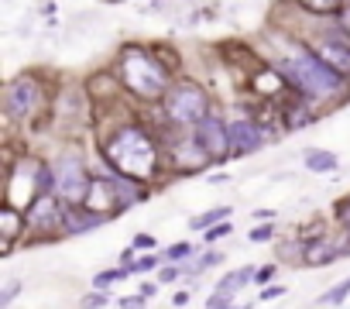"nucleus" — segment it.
I'll list each match as a JSON object with an SVG mask.
<instances>
[{"label": "nucleus", "mask_w": 350, "mask_h": 309, "mask_svg": "<svg viewBox=\"0 0 350 309\" xmlns=\"http://www.w3.org/2000/svg\"><path fill=\"white\" fill-rule=\"evenodd\" d=\"M347 295H350V278H343V282H340V285H333L326 295H319V302H323V306H340Z\"/></svg>", "instance_id": "16"}, {"label": "nucleus", "mask_w": 350, "mask_h": 309, "mask_svg": "<svg viewBox=\"0 0 350 309\" xmlns=\"http://www.w3.org/2000/svg\"><path fill=\"white\" fill-rule=\"evenodd\" d=\"M230 234V224H220V227H213V230H206V241L213 244V241H220V237H227Z\"/></svg>", "instance_id": "23"}, {"label": "nucleus", "mask_w": 350, "mask_h": 309, "mask_svg": "<svg viewBox=\"0 0 350 309\" xmlns=\"http://www.w3.org/2000/svg\"><path fill=\"white\" fill-rule=\"evenodd\" d=\"M261 148V131L251 120H237L230 124V159H244Z\"/></svg>", "instance_id": "8"}, {"label": "nucleus", "mask_w": 350, "mask_h": 309, "mask_svg": "<svg viewBox=\"0 0 350 309\" xmlns=\"http://www.w3.org/2000/svg\"><path fill=\"white\" fill-rule=\"evenodd\" d=\"M189 302V292H175V306H186Z\"/></svg>", "instance_id": "32"}, {"label": "nucleus", "mask_w": 350, "mask_h": 309, "mask_svg": "<svg viewBox=\"0 0 350 309\" xmlns=\"http://www.w3.org/2000/svg\"><path fill=\"white\" fill-rule=\"evenodd\" d=\"M103 302H107V295H86L83 299V309H100Z\"/></svg>", "instance_id": "26"}, {"label": "nucleus", "mask_w": 350, "mask_h": 309, "mask_svg": "<svg viewBox=\"0 0 350 309\" xmlns=\"http://www.w3.org/2000/svg\"><path fill=\"white\" fill-rule=\"evenodd\" d=\"M316 55H319L329 69H336L340 76L350 72V38H326V42L316 49Z\"/></svg>", "instance_id": "10"}, {"label": "nucleus", "mask_w": 350, "mask_h": 309, "mask_svg": "<svg viewBox=\"0 0 350 309\" xmlns=\"http://www.w3.org/2000/svg\"><path fill=\"white\" fill-rule=\"evenodd\" d=\"M158 278H161V282H175V278H179V268H161Z\"/></svg>", "instance_id": "31"}, {"label": "nucleus", "mask_w": 350, "mask_h": 309, "mask_svg": "<svg viewBox=\"0 0 350 309\" xmlns=\"http://www.w3.org/2000/svg\"><path fill=\"white\" fill-rule=\"evenodd\" d=\"M165 113L175 120V124H203L210 113H206V93L200 90V86H193V83H186V86H175L168 96H165Z\"/></svg>", "instance_id": "5"}, {"label": "nucleus", "mask_w": 350, "mask_h": 309, "mask_svg": "<svg viewBox=\"0 0 350 309\" xmlns=\"http://www.w3.org/2000/svg\"><path fill=\"white\" fill-rule=\"evenodd\" d=\"M103 159L124 172V176H134V179H148L154 172V144L148 141V134L141 127H120L107 148H103Z\"/></svg>", "instance_id": "1"}, {"label": "nucleus", "mask_w": 350, "mask_h": 309, "mask_svg": "<svg viewBox=\"0 0 350 309\" xmlns=\"http://www.w3.org/2000/svg\"><path fill=\"white\" fill-rule=\"evenodd\" d=\"M196 141L203 144V151L210 154L213 162L230 159V127H227L220 117H206V120L196 127Z\"/></svg>", "instance_id": "6"}, {"label": "nucleus", "mask_w": 350, "mask_h": 309, "mask_svg": "<svg viewBox=\"0 0 350 309\" xmlns=\"http://www.w3.org/2000/svg\"><path fill=\"white\" fill-rule=\"evenodd\" d=\"M189 251H193L189 244H175V247H168V258H186Z\"/></svg>", "instance_id": "27"}, {"label": "nucleus", "mask_w": 350, "mask_h": 309, "mask_svg": "<svg viewBox=\"0 0 350 309\" xmlns=\"http://www.w3.org/2000/svg\"><path fill=\"white\" fill-rule=\"evenodd\" d=\"M271 275H275V268H265V271H258V282H268Z\"/></svg>", "instance_id": "33"}, {"label": "nucleus", "mask_w": 350, "mask_h": 309, "mask_svg": "<svg viewBox=\"0 0 350 309\" xmlns=\"http://www.w3.org/2000/svg\"><path fill=\"white\" fill-rule=\"evenodd\" d=\"M137 247H141V251H151V247H154V237H151V234H137V237H134V251H137Z\"/></svg>", "instance_id": "24"}, {"label": "nucleus", "mask_w": 350, "mask_h": 309, "mask_svg": "<svg viewBox=\"0 0 350 309\" xmlns=\"http://www.w3.org/2000/svg\"><path fill=\"white\" fill-rule=\"evenodd\" d=\"M90 189H93V179H90L86 165L76 159V154L59 159V165H55V196L66 200L69 206H79V203H86Z\"/></svg>", "instance_id": "4"}, {"label": "nucleus", "mask_w": 350, "mask_h": 309, "mask_svg": "<svg viewBox=\"0 0 350 309\" xmlns=\"http://www.w3.org/2000/svg\"><path fill=\"white\" fill-rule=\"evenodd\" d=\"M278 295H285V288H282V285H271V288H265V292H261V299H278Z\"/></svg>", "instance_id": "29"}, {"label": "nucleus", "mask_w": 350, "mask_h": 309, "mask_svg": "<svg viewBox=\"0 0 350 309\" xmlns=\"http://www.w3.org/2000/svg\"><path fill=\"white\" fill-rule=\"evenodd\" d=\"M251 278H254V271H251V268H241V271H230V275H224V278H220V285H217V292H220V295H234V292H237L241 285H247Z\"/></svg>", "instance_id": "13"}, {"label": "nucleus", "mask_w": 350, "mask_h": 309, "mask_svg": "<svg viewBox=\"0 0 350 309\" xmlns=\"http://www.w3.org/2000/svg\"><path fill=\"white\" fill-rule=\"evenodd\" d=\"M282 69H285V76H288L302 93H309V96H333V93H340V86H343V76H340L336 69H329L316 52H302V55H295V59H285Z\"/></svg>", "instance_id": "2"}, {"label": "nucleus", "mask_w": 350, "mask_h": 309, "mask_svg": "<svg viewBox=\"0 0 350 309\" xmlns=\"http://www.w3.org/2000/svg\"><path fill=\"white\" fill-rule=\"evenodd\" d=\"M100 224H103V217H100V213H93V210H83V206L66 210V230H69V234L93 230V227H100Z\"/></svg>", "instance_id": "12"}, {"label": "nucleus", "mask_w": 350, "mask_h": 309, "mask_svg": "<svg viewBox=\"0 0 350 309\" xmlns=\"http://www.w3.org/2000/svg\"><path fill=\"white\" fill-rule=\"evenodd\" d=\"M124 275H127V268H124V271H100V275L93 278V285H96V288H107V285H113V282H120Z\"/></svg>", "instance_id": "18"}, {"label": "nucleus", "mask_w": 350, "mask_h": 309, "mask_svg": "<svg viewBox=\"0 0 350 309\" xmlns=\"http://www.w3.org/2000/svg\"><path fill=\"white\" fill-rule=\"evenodd\" d=\"M0 220H4V237L8 241H14L18 237V230H21V217H18V210H0Z\"/></svg>", "instance_id": "17"}, {"label": "nucleus", "mask_w": 350, "mask_h": 309, "mask_svg": "<svg viewBox=\"0 0 350 309\" xmlns=\"http://www.w3.org/2000/svg\"><path fill=\"white\" fill-rule=\"evenodd\" d=\"M38 100H42L38 83H35V79H28V76L14 79V83L8 86V93H4V107H8V113H11V117H28V113L38 107Z\"/></svg>", "instance_id": "7"}, {"label": "nucleus", "mask_w": 350, "mask_h": 309, "mask_svg": "<svg viewBox=\"0 0 350 309\" xmlns=\"http://www.w3.org/2000/svg\"><path fill=\"white\" fill-rule=\"evenodd\" d=\"M227 217H230V206H217V210H210V213L196 217V220H193V227H210V230H213V224H217V220H220V224H227Z\"/></svg>", "instance_id": "15"}, {"label": "nucleus", "mask_w": 350, "mask_h": 309, "mask_svg": "<svg viewBox=\"0 0 350 309\" xmlns=\"http://www.w3.org/2000/svg\"><path fill=\"white\" fill-rule=\"evenodd\" d=\"M336 217H340V224H347V227H350V200H347V203H340Z\"/></svg>", "instance_id": "28"}, {"label": "nucleus", "mask_w": 350, "mask_h": 309, "mask_svg": "<svg viewBox=\"0 0 350 309\" xmlns=\"http://www.w3.org/2000/svg\"><path fill=\"white\" fill-rule=\"evenodd\" d=\"M18 288H21V282H8V285H4V292H0V306H8V302L18 295Z\"/></svg>", "instance_id": "21"}, {"label": "nucleus", "mask_w": 350, "mask_h": 309, "mask_svg": "<svg viewBox=\"0 0 350 309\" xmlns=\"http://www.w3.org/2000/svg\"><path fill=\"white\" fill-rule=\"evenodd\" d=\"M59 220H66V210L59 213L52 193H42V196L31 203V210L25 213V224H31V227H38V230H49V227H55Z\"/></svg>", "instance_id": "9"}, {"label": "nucleus", "mask_w": 350, "mask_h": 309, "mask_svg": "<svg viewBox=\"0 0 350 309\" xmlns=\"http://www.w3.org/2000/svg\"><path fill=\"white\" fill-rule=\"evenodd\" d=\"M210 309H234V302H230V295H210Z\"/></svg>", "instance_id": "22"}, {"label": "nucleus", "mask_w": 350, "mask_h": 309, "mask_svg": "<svg viewBox=\"0 0 350 309\" xmlns=\"http://www.w3.org/2000/svg\"><path fill=\"white\" fill-rule=\"evenodd\" d=\"M306 169L309 172H333L336 169V154H329V151H309L306 154Z\"/></svg>", "instance_id": "14"}, {"label": "nucleus", "mask_w": 350, "mask_h": 309, "mask_svg": "<svg viewBox=\"0 0 350 309\" xmlns=\"http://www.w3.org/2000/svg\"><path fill=\"white\" fill-rule=\"evenodd\" d=\"M347 234H350V227H347Z\"/></svg>", "instance_id": "34"}, {"label": "nucleus", "mask_w": 350, "mask_h": 309, "mask_svg": "<svg viewBox=\"0 0 350 309\" xmlns=\"http://www.w3.org/2000/svg\"><path fill=\"white\" fill-rule=\"evenodd\" d=\"M268 237H271V227H258V230H251V241H254V244H265Z\"/></svg>", "instance_id": "25"}, {"label": "nucleus", "mask_w": 350, "mask_h": 309, "mask_svg": "<svg viewBox=\"0 0 350 309\" xmlns=\"http://www.w3.org/2000/svg\"><path fill=\"white\" fill-rule=\"evenodd\" d=\"M124 83L137 93V96H161L165 86H168V72L151 62L144 52H127L124 55Z\"/></svg>", "instance_id": "3"}, {"label": "nucleus", "mask_w": 350, "mask_h": 309, "mask_svg": "<svg viewBox=\"0 0 350 309\" xmlns=\"http://www.w3.org/2000/svg\"><path fill=\"white\" fill-rule=\"evenodd\" d=\"M120 306H124V309H144V295H137V299H124Z\"/></svg>", "instance_id": "30"}, {"label": "nucleus", "mask_w": 350, "mask_h": 309, "mask_svg": "<svg viewBox=\"0 0 350 309\" xmlns=\"http://www.w3.org/2000/svg\"><path fill=\"white\" fill-rule=\"evenodd\" d=\"M302 8H306V11H316V14H336V11H340L336 4H316V0H306Z\"/></svg>", "instance_id": "20"}, {"label": "nucleus", "mask_w": 350, "mask_h": 309, "mask_svg": "<svg viewBox=\"0 0 350 309\" xmlns=\"http://www.w3.org/2000/svg\"><path fill=\"white\" fill-rule=\"evenodd\" d=\"M336 254H340V251L333 247L329 237H316V241H309V244L302 247V261H306L309 268H323V265H329Z\"/></svg>", "instance_id": "11"}, {"label": "nucleus", "mask_w": 350, "mask_h": 309, "mask_svg": "<svg viewBox=\"0 0 350 309\" xmlns=\"http://www.w3.org/2000/svg\"><path fill=\"white\" fill-rule=\"evenodd\" d=\"M154 265H158V261H154V254H141L134 265H127V271H151Z\"/></svg>", "instance_id": "19"}]
</instances>
